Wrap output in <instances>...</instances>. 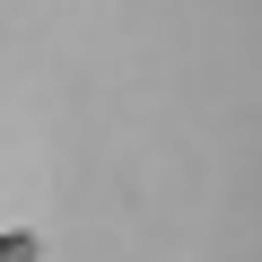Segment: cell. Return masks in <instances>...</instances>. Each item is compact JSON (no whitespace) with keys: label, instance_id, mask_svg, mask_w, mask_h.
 I'll list each match as a JSON object with an SVG mask.
<instances>
[{"label":"cell","instance_id":"obj_1","mask_svg":"<svg viewBox=\"0 0 262 262\" xmlns=\"http://www.w3.org/2000/svg\"><path fill=\"white\" fill-rule=\"evenodd\" d=\"M35 253H44L35 227H0V262H35Z\"/></svg>","mask_w":262,"mask_h":262}]
</instances>
